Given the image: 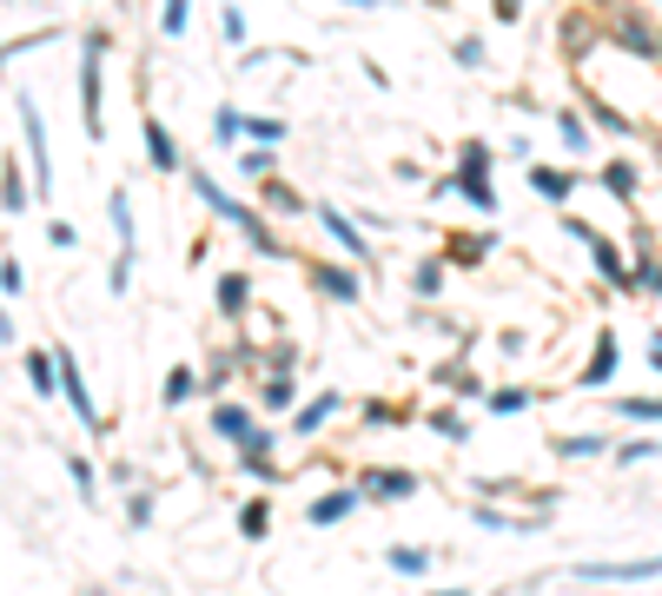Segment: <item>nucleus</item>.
Wrapping results in <instances>:
<instances>
[{
  "label": "nucleus",
  "mask_w": 662,
  "mask_h": 596,
  "mask_svg": "<svg viewBox=\"0 0 662 596\" xmlns=\"http://www.w3.org/2000/svg\"><path fill=\"white\" fill-rule=\"evenodd\" d=\"M265 405H292V378H272V385H265Z\"/></svg>",
  "instance_id": "31"
},
{
  "label": "nucleus",
  "mask_w": 662,
  "mask_h": 596,
  "mask_svg": "<svg viewBox=\"0 0 662 596\" xmlns=\"http://www.w3.org/2000/svg\"><path fill=\"white\" fill-rule=\"evenodd\" d=\"M20 133H27V153H33V186L53 192V153H46V119H40L33 93H20Z\"/></svg>",
  "instance_id": "2"
},
{
  "label": "nucleus",
  "mask_w": 662,
  "mask_h": 596,
  "mask_svg": "<svg viewBox=\"0 0 662 596\" xmlns=\"http://www.w3.org/2000/svg\"><path fill=\"white\" fill-rule=\"evenodd\" d=\"M186 398H192V372H186V365H179V372H172V378H166V405H186Z\"/></svg>",
  "instance_id": "24"
},
{
  "label": "nucleus",
  "mask_w": 662,
  "mask_h": 596,
  "mask_svg": "<svg viewBox=\"0 0 662 596\" xmlns=\"http://www.w3.org/2000/svg\"><path fill=\"white\" fill-rule=\"evenodd\" d=\"M192 186H199V199H206V206H212V212H219L225 226H239V232L252 239V252H279V239H272V232L259 226V212H245V206H239V199H232V192H225V186H219L212 172H199V166H192Z\"/></svg>",
  "instance_id": "1"
},
{
  "label": "nucleus",
  "mask_w": 662,
  "mask_h": 596,
  "mask_svg": "<svg viewBox=\"0 0 662 596\" xmlns=\"http://www.w3.org/2000/svg\"><path fill=\"white\" fill-rule=\"evenodd\" d=\"M530 186H537L544 199H570V179H564V172H550V166H537V172H530Z\"/></svg>",
  "instance_id": "18"
},
{
  "label": "nucleus",
  "mask_w": 662,
  "mask_h": 596,
  "mask_svg": "<svg viewBox=\"0 0 662 596\" xmlns=\"http://www.w3.org/2000/svg\"><path fill=\"white\" fill-rule=\"evenodd\" d=\"M53 378H60V391H66V405H73L80 431H99V405H93V391H86V378H80L73 352H53Z\"/></svg>",
  "instance_id": "3"
},
{
  "label": "nucleus",
  "mask_w": 662,
  "mask_h": 596,
  "mask_svg": "<svg viewBox=\"0 0 662 596\" xmlns=\"http://www.w3.org/2000/svg\"><path fill=\"white\" fill-rule=\"evenodd\" d=\"M650 285H662V272H650Z\"/></svg>",
  "instance_id": "34"
},
{
  "label": "nucleus",
  "mask_w": 662,
  "mask_h": 596,
  "mask_svg": "<svg viewBox=\"0 0 662 596\" xmlns=\"http://www.w3.org/2000/svg\"><path fill=\"white\" fill-rule=\"evenodd\" d=\"M332 411H338V391H325V398H312V405H305V411L292 418V431H298V438H312V431H318V425H325Z\"/></svg>",
  "instance_id": "11"
},
{
  "label": "nucleus",
  "mask_w": 662,
  "mask_h": 596,
  "mask_svg": "<svg viewBox=\"0 0 662 596\" xmlns=\"http://www.w3.org/2000/svg\"><path fill=\"white\" fill-rule=\"evenodd\" d=\"M351 511H358V491H332V498L312 504V524H338V517H351Z\"/></svg>",
  "instance_id": "12"
},
{
  "label": "nucleus",
  "mask_w": 662,
  "mask_h": 596,
  "mask_svg": "<svg viewBox=\"0 0 662 596\" xmlns=\"http://www.w3.org/2000/svg\"><path fill=\"white\" fill-rule=\"evenodd\" d=\"M212 431L232 438L245 458H265V431H252V411H245V405H219V411H212Z\"/></svg>",
  "instance_id": "4"
},
{
  "label": "nucleus",
  "mask_w": 662,
  "mask_h": 596,
  "mask_svg": "<svg viewBox=\"0 0 662 596\" xmlns=\"http://www.w3.org/2000/svg\"><path fill=\"white\" fill-rule=\"evenodd\" d=\"M80 106H86V133L99 139V133H106V113H99V60H80Z\"/></svg>",
  "instance_id": "6"
},
{
  "label": "nucleus",
  "mask_w": 662,
  "mask_h": 596,
  "mask_svg": "<svg viewBox=\"0 0 662 596\" xmlns=\"http://www.w3.org/2000/svg\"><path fill=\"white\" fill-rule=\"evenodd\" d=\"M0 206H7V212H20V206H27V186H20V166H0Z\"/></svg>",
  "instance_id": "16"
},
{
  "label": "nucleus",
  "mask_w": 662,
  "mask_h": 596,
  "mask_svg": "<svg viewBox=\"0 0 662 596\" xmlns=\"http://www.w3.org/2000/svg\"><path fill=\"white\" fill-rule=\"evenodd\" d=\"M159 27H166V33H186V27H192V7H186V0H172V7L159 13Z\"/></svg>",
  "instance_id": "21"
},
{
  "label": "nucleus",
  "mask_w": 662,
  "mask_h": 596,
  "mask_svg": "<svg viewBox=\"0 0 662 596\" xmlns=\"http://www.w3.org/2000/svg\"><path fill=\"white\" fill-rule=\"evenodd\" d=\"M650 365H656V372H662V332H656V338H650Z\"/></svg>",
  "instance_id": "32"
},
{
  "label": "nucleus",
  "mask_w": 662,
  "mask_h": 596,
  "mask_svg": "<svg viewBox=\"0 0 662 596\" xmlns=\"http://www.w3.org/2000/svg\"><path fill=\"white\" fill-rule=\"evenodd\" d=\"M20 285H27V279H20V259H0V292H7V299H13V292H20Z\"/></svg>",
  "instance_id": "27"
},
{
  "label": "nucleus",
  "mask_w": 662,
  "mask_h": 596,
  "mask_svg": "<svg viewBox=\"0 0 662 596\" xmlns=\"http://www.w3.org/2000/svg\"><path fill=\"white\" fill-rule=\"evenodd\" d=\"M239 166H245V172H259V179H272V153H245Z\"/></svg>",
  "instance_id": "30"
},
{
  "label": "nucleus",
  "mask_w": 662,
  "mask_h": 596,
  "mask_svg": "<svg viewBox=\"0 0 662 596\" xmlns=\"http://www.w3.org/2000/svg\"><path fill=\"white\" fill-rule=\"evenodd\" d=\"M577 577L584 584H650V577H662V557H630V564H577Z\"/></svg>",
  "instance_id": "5"
},
{
  "label": "nucleus",
  "mask_w": 662,
  "mask_h": 596,
  "mask_svg": "<svg viewBox=\"0 0 662 596\" xmlns=\"http://www.w3.org/2000/svg\"><path fill=\"white\" fill-rule=\"evenodd\" d=\"M617 33H623V40H630V46H637V53H656V40H650V27H643V20H637V13H630V20H623V27H617Z\"/></svg>",
  "instance_id": "20"
},
{
  "label": "nucleus",
  "mask_w": 662,
  "mask_h": 596,
  "mask_svg": "<svg viewBox=\"0 0 662 596\" xmlns=\"http://www.w3.org/2000/svg\"><path fill=\"white\" fill-rule=\"evenodd\" d=\"M365 484H371V498H411V491H418L411 471H371Z\"/></svg>",
  "instance_id": "14"
},
{
  "label": "nucleus",
  "mask_w": 662,
  "mask_h": 596,
  "mask_svg": "<svg viewBox=\"0 0 662 596\" xmlns=\"http://www.w3.org/2000/svg\"><path fill=\"white\" fill-rule=\"evenodd\" d=\"M318 219H325V232H332V239H345V252H351V259H371L365 232H358V226H351V219H345L338 206H318Z\"/></svg>",
  "instance_id": "7"
},
{
  "label": "nucleus",
  "mask_w": 662,
  "mask_h": 596,
  "mask_svg": "<svg viewBox=\"0 0 662 596\" xmlns=\"http://www.w3.org/2000/svg\"><path fill=\"white\" fill-rule=\"evenodd\" d=\"M66 478L80 484V498H93V464L86 458H66Z\"/></svg>",
  "instance_id": "26"
},
{
  "label": "nucleus",
  "mask_w": 662,
  "mask_h": 596,
  "mask_svg": "<svg viewBox=\"0 0 662 596\" xmlns=\"http://www.w3.org/2000/svg\"><path fill=\"white\" fill-rule=\"evenodd\" d=\"M239 524H245V537H265V524H272V511H265V504H259V498H252V504H245V517H239Z\"/></svg>",
  "instance_id": "25"
},
{
  "label": "nucleus",
  "mask_w": 662,
  "mask_h": 596,
  "mask_svg": "<svg viewBox=\"0 0 662 596\" xmlns=\"http://www.w3.org/2000/svg\"><path fill=\"white\" fill-rule=\"evenodd\" d=\"M603 179H610V186H617V192H623V199H630V192H637V172H630V166H610V172H603Z\"/></svg>",
  "instance_id": "29"
},
{
  "label": "nucleus",
  "mask_w": 662,
  "mask_h": 596,
  "mask_svg": "<svg viewBox=\"0 0 662 596\" xmlns=\"http://www.w3.org/2000/svg\"><path fill=\"white\" fill-rule=\"evenodd\" d=\"M146 153H153L159 172H179V146H172V133H166L159 119H146Z\"/></svg>",
  "instance_id": "8"
},
{
  "label": "nucleus",
  "mask_w": 662,
  "mask_h": 596,
  "mask_svg": "<svg viewBox=\"0 0 662 596\" xmlns=\"http://www.w3.org/2000/svg\"><path fill=\"white\" fill-rule=\"evenodd\" d=\"M617 411L637 425H662V398H617Z\"/></svg>",
  "instance_id": "15"
},
{
  "label": "nucleus",
  "mask_w": 662,
  "mask_h": 596,
  "mask_svg": "<svg viewBox=\"0 0 662 596\" xmlns=\"http://www.w3.org/2000/svg\"><path fill=\"white\" fill-rule=\"evenodd\" d=\"M577 232H584V226H577ZM584 239H590V232H584ZM590 252H597V265H603L610 279H623V259H617V245H610V239H590Z\"/></svg>",
  "instance_id": "19"
},
{
  "label": "nucleus",
  "mask_w": 662,
  "mask_h": 596,
  "mask_svg": "<svg viewBox=\"0 0 662 596\" xmlns=\"http://www.w3.org/2000/svg\"><path fill=\"white\" fill-rule=\"evenodd\" d=\"M86 596H106V590H86Z\"/></svg>",
  "instance_id": "35"
},
{
  "label": "nucleus",
  "mask_w": 662,
  "mask_h": 596,
  "mask_svg": "<svg viewBox=\"0 0 662 596\" xmlns=\"http://www.w3.org/2000/svg\"><path fill=\"white\" fill-rule=\"evenodd\" d=\"M431 596H471V590H431Z\"/></svg>",
  "instance_id": "33"
},
{
  "label": "nucleus",
  "mask_w": 662,
  "mask_h": 596,
  "mask_svg": "<svg viewBox=\"0 0 662 596\" xmlns=\"http://www.w3.org/2000/svg\"><path fill=\"white\" fill-rule=\"evenodd\" d=\"M245 299H252V285H245L239 272H225V279H219V305H225V312H245Z\"/></svg>",
  "instance_id": "17"
},
{
  "label": "nucleus",
  "mask_w": 662,
  "mask_h": 596,
  "mask_svg": "<svg viewBox=\"0 0 662 596\" xmlns=\"http://www.w3.org/2000/svg\"><path fill=\"white\" fill-rule=\"evenodd\" d=\"M27 385L46 398V391H60V378H53V352H27Z\"/></svg>",
  "instance_id": "13"
},
{
  "label": "nucleus",
  "mask_w": 662,
  "mask_h": 596,
  "mask_svg": "<svg viewBox=\"0 0 662 596\" xmlns=\"http://www.w3.org/2000/svg\"><path fill=\"white\" fill-rule=\"evenodd\" d=\"M239 133H252V139H265V146H272V139H285V126H279V119H239Z\"/></svg>",
  "instance_id": "22"
},
{
  "label": "nucleus",
  "mask_w": 662,
  "mask_h": 596,
  "mask_svg": "<svg viewBox=\"0 0 662 596\" xmlns=\"http://www.w3.org/2000/svg\"><path fill=\"white\" fill-rule=\"evenodd\" d=\"M106 219H113V239H119V252H133V206H126V192H119V186L106 192Z\"/></svg>",
  "instance_id": "10"
},
{
  "label": "nucleus",
  "mask_w": 662,
  "mask_h": 596,
  "mask_svg": "<svg viewBox=\"0 0 662 596\" xmlns=\"http://www.w3.org/2000/svg\"><path fill=\"white\" fill-rule=\"evenodd\" d=\"M610 378H617V338L603 332V338H597V352H590V372H584V385L597 391V385H610Z\"/></svg>",
  "instance_id": "9"
},
{
  "label": "nucleus",
  "mask_w": 662,
  "mask_h": 596,
  "mask_svg": "<svg viewBox=\"0 0 662 596\" xmlns=\"http://www.w3.org/2000/svg\"><path fill=\"white\" fill-rule=\"evenodd\" d=\"M391 571H404V577H418V571H424V551H391Z\"/></svg>",
  "instance_id": "28"
},
{
  "label": "nucleus",
  "mask_w": 662,
  "mask_h": 596,
  "mask_svg": "<svg viewBox=\"0 0 662 596\" xmlns=\"http://www.w3.org/2000/svg\"><path fill=\"white\" fill-rule=\"evenodd\" d=\"M318 285L338 292V299H358V279H351V272H318Z\"/></svg>",
  "instance_id": "23"
}]
</instances>
